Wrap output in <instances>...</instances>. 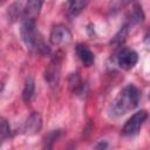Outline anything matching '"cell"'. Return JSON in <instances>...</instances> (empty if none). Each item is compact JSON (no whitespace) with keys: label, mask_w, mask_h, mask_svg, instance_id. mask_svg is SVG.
<instances>
[{"label":"cell","mask_w":150,"mask_h":150,"mask_svg":"<svg viewBox=\"0 0 150 150\" xmlns=\"http://www.w3.org/2000/svg\"><path fill=\"white\" fill-rule=\"evenodd\" d=\"M70 87H71L73 91H75V93H79L80 89L83 88L82 82H81L80 77L77 76V74H71V76H70Z\"/></svg>","instance_id":"cell-15"},{"label":"cell","mask_w":150,"mask_h":150,"mask_svg":"<svg viewBox=\"0 0 150 150\" xmlns=\"http://www.w3.org/2000/svg\"><path fill=\"white\" fill-rule=\"evenodd\" d=\"M76 54H77V57L80 59V61L82 62V64L86 67L91 66L95 61V56L87 45L79 43L76 46Z\"/></svg>","instance_id":"cell-9"},{"label":"cell","mask_w":150,"mask_h":150,"mask_svg":"<svg viewBox=\"0 0 150 150\" xmlns=\"http://www.w3.org/2000/svg\"><path fill=\"white\" fill-rule=\"evenodd\" d=\"M42 127V118L41 115L36 111L32 112L23 125V132L26 135H35L41 130Z\"/></svg>","instance_id":"cell-7"},{"label":"cell","mask_w":150,"mask_h":150,"mask_svg":"<svg viewBox=\"0 0 150 150\" xmlns=\"http://www.w3.org/2000/svg\"><path fill=\"white\" fill-rule=\"evenodd\" d=\"M11 135H12V130H11L8 121L4 117H0V139H5L9 137Z\"/></svg>","instance_id":"cell-13"},{"label":"cell","mask_w":150,"mask_h":150,"mask_svg":"<svg viewBox=\"0 0 150 150\" xmlns=\"http://www.w3.org/2000/svg\"><path fill=\"white\" fill-rule=\"evenodd\" d=\"M138 61V55L135 50L132 49H128V48H124L122 49L120 53H118V56H117V64L124 69V70H129L131 68H134L136 66Z\"/></svg>","instance_id":"cell-5"},{"label":"cell","mask_w":150,"mask_h":150,"mask_svg":"<svg viewBox=\"0 0 150 150\" xmlns=\"http://www.w3.org/2000/svg\"><path fill=\"white\" fill-rule=\"evenodd\" d=\"M60 74H61V67H60V59H54L46 68L45 71V79L48 82L50 87H55L60 82Z\"/></svg>","instance_id":"cell-6"},{"label":"cell","mask_w":150,"mask_h":150,"mask_svg":"<svg viewBox=\"0 0 150 150\" xmlns=\"http://www.w3.org/2000/svg\"><path fill=\"white\" fill-rule=\"evenodd\" d=\"M49 40L55 46L68 43L71 40V33H70V30L66 26H63V25H56L50 30Z\"/></svg>","instance_id":"cell-4"},{"label":"cell","mask_w":150,"mask_h":150,"mask_svg":"<svg viewBox=\"0 0 150 150\" xmlns=\"http://www.w3.org/2000/svg\"><path fill=\"white\" fill-rule=\"evenodd\" d=\"M144 19V14H143V11H142V7L136 5L134 7V11H132V14H131V22L132 23H139L142 22Z\"/></svg>","instance_id":"cell-14"},{"label":"cell","mask_w":150,"mask_h":150,"mask_svg":"<svg viewBox=\"0 0 150 150\" xmlns=\"http://www.w3.org/2000/svg\"><path fill=\"white\" fill-rule=\"evenodd\" d=\"M45 0H27L26 6L22 11L23 19H36Z\"/></svg>","instance_id":"cell-8"},{"label":"cell","mask_w":150,"mask_h":150,"mask_svg":"<svg viewBox=\"0 0 150 150\" xmlns=\"http://www.w3.org/2000/svg\"><path fill=\"white\" fill-rule=\"evenodd\" d=\"M107 146H108V144H107V143H103V142H102V143L97 144V145H96L95 148H96V149H100V148H103V149H104V148H107Z\"/></svg>","instance_id":"cell-17"},{"label":"cell","mask_w":150,"mask_h":150,"mask_svg":"<svg viewBox=\"0 0 150 150\" xmlns=\"http://www.w3.org/2000/svg\"><path fill=\"white\" fill-rule=\"evenodd\" d=\"M128 32H129V25L125 23L123 27H121V29L116 33V35L112 38V40L110 41V43L115 47H120L121 45H123V42L125 41V38L128 35Z\"/></svg>","instance_id":"cell-12"},{"label":"cell","mask_w":150,"mask_h":150,"mask_svg":"<svg viewBox=\"0 0 150 150\" xmlns=\"http://www.w3.org/2000/svg\"><path fill=\"white\" fill-rule=\"evenodd\" d=\"M148 118V112L145 110H139L135 112L123 125L122 128V134L124 136H135L138 134L139 129L144 124V122Z\"/></svg>","instance_id":"cell-3"},{"label":"cell","mask_w":150,"mask_h":150,"mask_svg":"<svg viewBox=\"0 0 150 150\" xmlns=\"http://www.w3.org/2000/svg\"><path fill=\"white\" fill-rule=\"evenodd\" d=\"M20 34L22 41L29 49L35 50L41 55H48L50 53V48L46 45L42 36L36 30L34 19H23L20 28Z\"/></svg>","instance_id":"cell-2"},{"label":"cell","mask_w":150,"mask_h":150,"mask_svg":"<svg viewBox=\"0 0 150 150\" xmlns=\"http://www.w3.org/2000/svg\"><path fill=\"white\" fill-rule=\"evenodd\" d=\"M34 91H35V82L34 79L32 76L27 77L26 82H25V87L22 90V98L26 103H29L34 96Z\"/></svg>","instance_id":"cell-10"},{"label":"cell","mask_w":150,"mask_h":150,"mask_svg":"<svg viewBox=\"0 0 150 150\" xmlns=\"http://www.w3.org/2000/svg\"><path fill=\"white\" fill-rule=\"evenodd\" d=\"M4 2H5V0H0V5H2Z\"/></svg>","instance_id":"cell-18"},{"label":"cell","mask_w":150,"mask_h":150,"mask_svg":"<svg viewBox=\"0 0 150 150\" xmlns=\"http://www.w3.org/2000/svg\"><path fill=\"white\" fill-rule=\"evenodd\" d=\"M59 134H60V130H54L53 132H50V134H49V135L46 137V143L50 142V144H49V146H50V148L53 146V143H54V141L57 138Z\"/></svg>","instance_id":"cell-16"},{"label":"cell","mask_w":150,"mask_h":150,"mask_svg":"<svg viewBox=\"0 0 150 150\" xmlns=\"http://www.w3.org/2000/svg\"><path fill=\"white\" fill-rule=\"evenodd\" d=\"M139 100H141V94L135 86L129 84L124 87L110 104L109 108L110 116L120 117L125 115L127 112L134 110L138 105Z\"/></svg>","instance_id":"cell-1"},{"label":"cell","mask_w":150,"mask_h":150,"mask_svg":"<svg viewBox=\"0 0 150 150\" xmlns=\"http://www.w3.org/2000/svg\"><path fill=\"white\" fill-rule=\"evenodd\" d=\"M89 0H68V5H69V13L71 15H79L84 7L87 6Z\"/></svg>","instance_id":"cell-11"}]
</instances>
